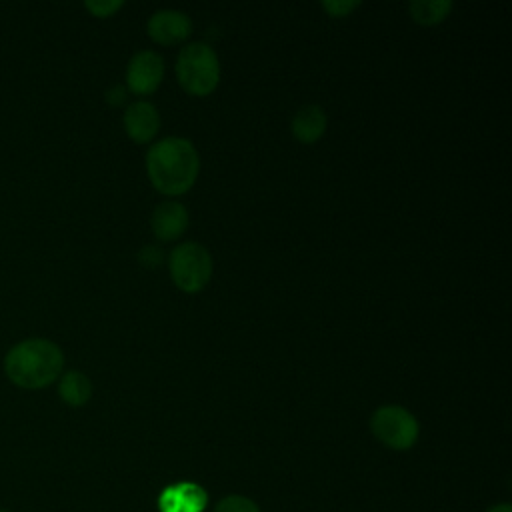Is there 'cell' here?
<instances>
[{
	"instance_id": "obj_16",
	"label": "cell",
	"mask_w": 512,
	"mask_h": 512,
	"mask_svg": "<svg viewBox=\"0 0 512 512\" xmlns=\"http://www.w3.org/2000/svg\"><path fill=\"white\" fill-rule=\"evenodd\" d=\"M360 6V2L358 0H328V2H322V8L330 14V16H334V18H344V16H348L350 12H354L356 8Z\"/></svg>"
},
{
	"instance_id": "obj_6",
	"label": "cell",
	"mask_w": 512,
	"mask_h": 512,
	"mask_svg": "<svg viewBox=\"0 0 512 512\" xmlns=\"http://www.w3.org/2000/svg\"><path fill=\"white\" fill-rule=\"evenodd\" d=\"M164 78V58L154 50L136 52L126 66V86L130 92L146 96L158 90Z\"/></svg>"
},
{
	"instance_id": "obj_15",
	"label": "cell",
	"mask_w": 512,
	"mask_h": 512,
	"mask_svg": "<svg viewBox=\"0 0 512 512\" xmlns=\"http://www.w3.org/2000/svg\"><path fill=\"white\" fill-rule=\"evenodd\" d=\"M122 6H124L122 0H88V2H84V8L96 18L114 16Z\"/></svg>"
},
{
	"instance_id": "obj_8",
	"label": "cell",
	"mask_w": 512,
	"mask_h": 512,
	"mask_svg": "<svg viewBox=\"0 0 512 512\" xmlns=\"http://www.w3.org/2000/svg\"><path fill=\"white\" fill-rule=\"evenodd\" d=\"M122 124L130 140H134L136 144H148L160 130V114L154 104L138 100L124 110Z\"/></svg>"
},
{
	"instance_id": "obj_10",
	"label": "cell",
	"mask_w": 512,
	"mask_h": 512,
	"mask_svg": "<svg viewBox=\"0 0 512 512\" xmlns=\"http://www.w3.org/2000/svg\"><path fill=\"white\" fill-rule=\"evenodd\" d=\"M206 506V492L194 482H178L168 486L160 498V512H202Z\"/></svg>"
},
{
	"instance_id": "obj_13",
	"label": "cell",
	"mask_w": 512,
	"mask_h": 512,
	"mask_svg": "<svg viewBox=\"0 0 512 512\" xmlns=\"http://www.w3.org/2000/svg\"><path fill=\"white\" fill-rule=\"evenodd\" d=\"M410 16L422 26H436L448 18L452 10L450 0H414L408 4Z\"/></svg>"
},
{
	"instance_id": "obj_11",
	"label": "cell",
	"mask_w": 512,
	"mask_h": 512,
	"mask_svg": "<svg viewBox=\"0 0 512 512\" xmlns=\"http://www.w3.org/2000/svg\"><path fill=\"white\" fill-rule=\"evenodd\" d=\"M326 126H328L326 112L318 104H306L298 108L290 122V130L294 138L302 144H314L316 140H320L326 132Z\"/></svg>"
},
{
	"instance_id": "obj_1",
	"label": "cell",
	"mask_w": 512,
	"mask_h": 512,
	"mask_svg": "<svg viewBox=\"0 0 512 512\" xmlns=\"http://www.w3.org/2000/svg\"><path fill=\"white\" fill-rule=\"evenodd\" d=\"M64 362V352L54 340L32 336L6 350L2 370L8 382L20 390H44L60 378Z\"/></svg>"
},
{
	"instance_id": "obj_20",
	"label": "cell",
	"mask_w": 512,
	"mask_h": 512,
	"mask_svg": "<svg viewBox=\"0 0 512 512\" xmlns=\"http://www.w3.org/2000/svg\"><path fill=\"white\" fill-rule=\"evenodd\" d=\"M0 512H14V510H8V508H0Z\"/></svg>"
},
{
	"instance_id": "obj_12",
	"label": "cell",
	"mask_w": 512,
	"mask_h": 512,
	"mask_svg": "<svg viewBox=\"0 0 512 512\" xmlns=\"http://www.w3.org/2000/svg\"><path fill=\"white\" fill-rule=\"evenodd\" d=\"M58 382V396L70 408H82L92 398V382L80 370H64Z\"/></svg>"
},
{
	"instance_id": "obj_5",
	"label": "cell",
	"mask_w": 512,
	"mask_h": 512,
	"mask_svg": "<svg viewBox=\"0 0 512 512\" xmlns=\"http://www.w3.org/2000/svg\"><path fill=\"white\" fill-rule=\"evenodd\" d=\"M370 430L380 444L392 450H408L418 440L420 424L410 410L396 404H386L372 412Z\"/></svg>"
},
{
	"instance_id": "obj_2",
	"label": "cell",
	"mask_w": 512,
	"mask_h": 512,
	"mask_svg": "<svg viewBox=\"0 0 512 512\" xmlns=\"http://www.w3.org/2000/svg\"><path fill=\"white\" fill-rule=\"evenodd\" d=\"M198 172L200 156L188 138L168 136L148 148L146 174L164 196L186 194L196 184Z\"/></svg>"
},
{
	"instance_id": "obj_17",
	"label": "cell",
	"mask_w": 512,
	"mask_h": 512,
	"mask_svg": "<svg viewBox=\"0 0 512 512\" xmlns=\"http://www.w3.org/2000/svg\"><path fill=\"white\" fill-rule=\"evenodd\" d=\"M140 260L146 264V266H156L160 260H162V254L154 248V246H146L142 252H140Z\"/></svg>"
},
{
	"instance_id": "obj_14",
	"label": "cell",
	"mask_w": 512,
	"mask_h": 512,
	"mask_svg": "<svg viewBox=\"0 0 512 512\" xmlns=\"http://www.w3.org/2000/svg\"><path fill=\"white\" fill-rule=\"evenodd\" d=\"M214 512H260V508L256 506L254 500L240 496V494H230L226 498H222L216 506Z\"/></svg>"
},
{
	"instance_id": "obj_18",
	"label": "cell",
	"mask_w": 512,
	"mask_h": 512,
	"mask_svg": "<svg viewBox=\"0 0 512 512\" xmlns=\"http://www.w3.org/2000/svg\"><path fill=\"white\" fill-rule=\"evenodd\" d=\"M124 96H126V90L122 86H112V90L106 92V100L112 104V106H118L124 102Z\"/></svg>"
},
{
	"instance_id": "obj_3",
	"label": "cell",
	"mask_w": 512,
	"mask_h": 512,
	"mask_svg": "<svg viewBox=\"0 0 512 512\" xmlns=\"http://www.w3.org/2000/svg\"><path fill=\"white\" fill-rule=\"evenodd\" d=\"M176 78L190 96H208L218 88L220 62L212 46L190 42L176 56Z\"/></svg>"
},
{
	"instance_id": "obj_4",
	"label": "cell",
	"mask_w": 512,
	"mask_h": 512,
	"mask_svg": "<svg viewBox=\"0 0 512 512\" xmlns=\"http://www.w3.org/2000/svg\"><path fill=\"white\" fill-rule=\"evenodd\" d=\"M168 270L174 286L186 294L202 292L212 278V256L200 242L178 244L168 258Z\"/></svg>"
},
{
	"instance_id": "obj_9",
	"label": "cell",
	"mask_w": 512,
	"mask_h": 512,
	"mask_svg": "<svg viewBox=\"0 0 512 512\" xmlns=\"http://www.w3.org/2000/svg\"><path fill=\"white\" fill-rule=\"evenodd\" d=\"M190 216L184 204L176 202V200H166L162 204H158L152 212V232L156 236V240L160 242H172L178 240L186 228H188Z\"/></svg>"
},
{
	"instance_id": "obj_7",
	"label": "cell",
	"mask_w": 512,
	"mask_h": 512,
	"mask_svg": "<svg viewBox=\"0 0 512 512\" xmlns=\"http://www.w3.org/2000/svg\"><path fill=\"white\" fill-rule=\"evenodd\" d=\"M148 36L160 46H174L184 42L192 32V22L182 10H158L146 24Z\"/></svg>"
},
{
	"instance_id": "obj_19",
	"label": "cell",
	"mask_w": 512,
	"mask_h": 512,
	"mask_svg": "<svg viewBox=\"0 0 512 512\" xmlns=\"http://www.w3.org/2000/svg\"><path fill=\"white\" fill-rule=\"evenodd\" d=\"M486 512H512V506L508 502H502V504H496V506L488 508Z\"/></svg>"
}]
</instances>
